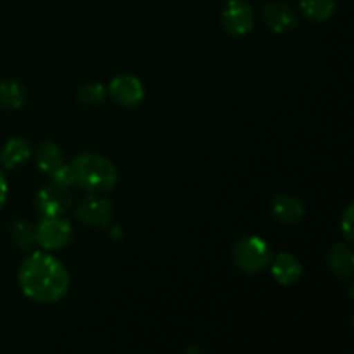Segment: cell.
<instances>
[{
	"label": "cell",
	"instance_id": "cell-11",
	"mask_svg": "<svg viewBox=\"0 0 354 354\" xmlns=\"http://www.w3.org/2000/svg\"><path fill=\"white\" fill-rule=\"evenodd\" d=\"M272 213L279 221L287 225L297 223L304 216V207L299 199L292 196H277L272 201Z\"/></svg>",
	"mask_w": 354,
	"mask_h": 354
},
{
	"label": "cell",
	"instance_id": "cell-3",
	"mask_svg": "<svg viewBox=\"0 0 354 354\" xmlns=\"http://www.w3.org/2000/svg\"><path fill=\"white\" fill-rule=\"evenodd\" d=\"M232 258L244 273H259L272 263V249L263 239L245 237L234 245Z\"/></svg>",
	"mask_w": 354,
	"mask_h": 354
},
{
	"label": "cell",
	"instance_id": "cell-2",
	"mask_svg": "<svg viewBox=\"0 0 354 354\" xmlns=\"http://www.w3.org/2000/svg\"><path fill=\"white\" fill-rule=\"evenodd\" d=\"M76 183L90 194H104L114 189L118 171L113 162L100 154H82L71 162Z\"/></svg>",
	"mask_w": 354,
	"mask_h": 354
},
{
	"label": "cell",
	"instance_id": "cell-13",
	"mask_svg": "<svg viewBox=\"0 0 354 354\" xmlns=\"http://www.w3.org/2000/svg\"><path fill=\"white\" fill-rule=\"evenodd\" d=\"M328 266L339 279H349L354 270V254L348 244H335L328 254Z\"/></svg>",
	"mask_w": 354,
	"mask_h": 354
},
{
	"label": "cell",
	"instance_id": "cell-19",
	"mask_svg": "<svg viewBox=\"0 0 354 354\" xmlns=\"http://www.w3.org/2000/svg\"><path fill=\"white\" fill-rule=\"evenodd\" d=\"M50 175H52V182H54L55 185L66 187V189H69V187L76 183L75 169H73L71 165H64V162H62V165L59 166V168H55Z\"/></svg>",
	"mask_w": 354,
	"mask_h": 354
},
{
	"label": "cell",
	"instance_id": "cell-9",
	"mask_svg": "<svg viewBox=\"0 0 354 354\" xmlns=\"http://www.w3.org/2000/svg\"><path fill=\"white\" fill-rule=\"evenodd\" d=\"M263 21L275 33H286L296 26L297 14L289 3L270 2L263 7Z\"/></svg>",
	"mask_w": 354,
	"mask_h": 354
},
{
	"label": "cell",
	"instance_id": "cell-15",
	"mask_svg": "<svg viewBox=\"0 0 354 354\" xmlns=\"http://www.w3.org/2000/svg\"><path fill=\"white\" fill-rule=\"evenodd\" d=\"M301 10L313 23L330 19L335 10V0H301Z\"/></svg>",
	"mask_w": 354,
	"mask_h": 354
},
{
	"label": "cell",
	"instance_id": "cell-21",
	"mask_svg": "<svg viewBox=\"0 0 354 354\" xmlns=\"http://www.w3.org/2000/svg\"><path fill=\"white\" fill-rule=\"evenodd\" d=\"M7 192H9V189H7V180H6V175H3L2 169H0V211H2V207L6 206Z\"/></svg>",
	"mask_w": 354,
	"mask_h": 354
},
{
	"label": "cell",
	"instance_id": "cell-4",
	"mask_svg": "<svg viewBox=\"0 0 354 354\" xmlns=\"http://www.w3.org/2000/svg\"><path fill=\"white\" fill-rule=\"evenodd\" d=\"M71 225L61 216H44V220L35 228V239L45 251H57L66 248L71 241Z\"/></svg>",
	"mask_w": 354,
	"mask_h": 354
},
{
	"label": "cell",
	"instance_id": "cell-18",
	"mask_svg": "<svg viewBox=\"0 0 354 354\" xmlns=\"http://www.w3.org/2000/svg\"><path fill=\"white\" fill-rule=\"evenodd\" d=\"M80 102L85 106H97L106 99V88L100 83H90L78 92Z\"/></svg>",
	"mask_w": 354,
	"mask_h": 354
},
{
	"label": "cell",
	"instance_id": "cell-10",
	"mask_svg": "<svg viewBox=\"0 0 354 354\" xmlns=\"http://www.w3.org/2000/svg\"><path fill=\"white\" fill-rule=\"evenodd\" d=\"M301 273H303V266L290 252H282L272 265V275L280 286H292L299 280Z\"/></svg>",
	"mask_w": 354,
	"mask_h": 354
},
{
	"label": "cell",
	"instance_id": "cell-6",
	"mask_svg": "<svg viewBox=\"0 0 354 354\" xmlns=\"http://www.w3.org/2000/svg\"><path fill=\"white\" fill-rule=\"evenodd\" d=\"M221 21L227 33L242 37V35H248L254 26V10L244 0H230L225 6Z\"/></svg>",
	"mask_w": 354,
	"mask_h": 354
},
{
	"label": "cell",
	"instance_id": "cell-8",
	"mask_svg": "<svg viewBox=\"0 0 354 354\" xmlns=\"http://www.w3.org/2000/svg\"><path fill=\"white\" fill-rule=\"evenodd\" d=\"M109 95L114 102L124 107H133L140 104L145 97L144 85L140 80L133 75H121L111 82Z\"/></svg>",
	"mask_w": 354,
	"mask_h": 354
},
{
	"label": "cell",
	"instance_id": "cell-7",
	"mask_svg": "<svg viewBox=\"0 0 354 354\" xmlns=\"http://www.w3.org/2000/svg\"><path fill=\"white\" fill-rule=\"evenodd\" d=\"M75 214L80 221L90 227H107L113 220V206L107 199L92 194L76 206Z\"/></svg>",
	"mask_w": 354,
	"mask_h": 354
},
{
	"label": "cell",
	"instance_id": "cell-5",
	"mask_svg": "<svg viewBox=\"0 0 354 354\" xmlns=\"http://www.w3.org/2000/svg\"><path fill=\"white\" fill-rule=\"evenodd\" d=\"M73 196L69 189L55 185L54 182L41 187L37 194V209L41 216H62L71 207Z\"/></svg>",
	"mask_w": 354,
	"mask_h": 354
},
{
	"label": "cell",
	"instance_id": "cell-1",
	"mask_svg": "<svg viewBox=\"0 0 354 354\" xmlns=\"http://www.w3.org/2000/svg\"><path fill=\"white\" fill-rule=\"evenodd\" d=\"M19 287L30 299L52 304L68 294L69 275L66 266L54 256L35 252L23 261L17 273Z\"/></svg>",
	"mask_w": 354,
	"mask_h": 354
},
{
	"label": "cell",
	"instance_id": "cell-12",
	"mask_svg": "<svg viewBox=\"0 0 354 354\" xmlns=\"http://www.w3.org/2000/svg\"><path fill=\"white\" fill-rule=\"evenodd\" d=\"M31 158V145L24 138H10L0 151V165L3 168H16Z\"/></svg>",
	"mask_w": 354,
	"mask_h": 354
},
{
	"label": "cell",
	"instance_id": "cell-17",
	"mask_svg": "<svg viewBox=\"0 0 354 354\" xmlns=\"http://www.w3.org/2000/svg\"><path fill=\"white\" fill-rule=\"evenodd\" d=\"M10 235H12L14 244L19 249H23V251L31 249L35 242H37V239H35V228L30 223H26V221H16L10 227Z\"/></svg>",
	"mask_w": 354,
	"mask_h": 354
},
{
	"label": "cell",
	"instance_id": "cell-20",
	"mask_svg": "<svg viewBox=\"0 0 354 354\" xmlns=\"http://www.w3.org/2000/svg\"><path fill=\"white\" fill-rule=\"evenodd\" d=\"M341 227L346 235V241L353 242V206H348V209H346L344 216H342V221H341Z\"/></svg>",
	"mask_w": 354,
	"mask_h": 354
},
{
	"label": "cell",
	"instance_id": "cell-14",
	"mask_svg": "<svg viewBox=\"0 0 354 354\" xmlns=\"http://www.w3.org/2000/svg\"><path fill=\"white\" fill-rule=\"evenodd\" d=\"M62 162H64V158H62V152L57 144H54V142H44V144L38 147L37 165L44 173H48V175H50V173L54 171L55 168H59Z\"/></svg>",
	"mask_w": 354,
	"mask_h": 354
},
{
	"label": "cell",
	"instance_id": "cell-16",
	"mask_svg": "<svg viewBox=\"0 0 354 354\" xmlns=\"http://www.w3.org/2000/svg\"><path fill=\"white\" fill-rule=\"evenodd\" d=\"M26 100V92L17 82L0 83V106L6 109H19Z\"/></svg>",
	"mask_w": 354,
	"mask_h": 354
}]
</instances>
